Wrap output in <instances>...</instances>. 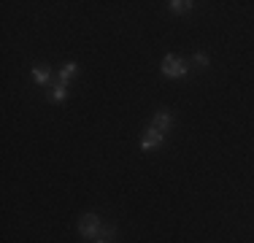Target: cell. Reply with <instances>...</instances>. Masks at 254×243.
Wrapping results in <instances>:
<instances>
[{"mask_svg": "<svg viewBox=\"0 0 254 243\" xmlns=\"http://www.w3.org/2000/svg\"><path fill=\"white\" fill-rule=\"evenodd\" d=\"M95 243H111V241H103V238H98V241H95Z\"/></svg>", "mask_w": 254, "mask_h": 243, "instance_id": "11", "label": "cell"}, {"mask_svg": "<svg viewBox=\"0 0 254 243\" xmlns=\"http://www.w3.org/2000/svg\"><path fill=\"white\" fill-rule=\"evenodd\" d=\"M162 76H168V78L187 76V62L181 57H176V54H168V57L162 60Z\"/></svg>", "mask_w": 254, "mask_h": 243, "instance_id": "2", "label": "cell"}, {"mask_svg": "<svg viewBox=\"0 0 254 243\" xmlns=\"http://www.w3.org/2000/svg\"><path fill=\"white\" fill-rule=\"evenodd\" d=\"M168 8H171L173 14H187V11H192V3H190V0H171Z\"/></svg>", "mask_w": 254, "mask_h": 243, "instance_id": "7", "label": "cell"}, {"mask_svg": "<svg viewBox=\"0 0 254 243\" xmlns=\"http://www.w3.org/2000/svg\"><path fill=\"white\" fill-rule=\"evenodd\" d=\"M100 216L98 214H84L81 219H78V233H81V238L92 241V238H100Z\"/></svg>", "mask_w": 254, "mask_h": 243, "instance_id": "1", "label": "cell"}, {"mask_svg": "<svg viewBox=\"0 0 254 243\" xmlns=\"http://www.w3.org/2000/svg\"><path fill=\"white\" fill-rule=\"evenodd\" d=\"M114 235H117V224H114V222H103L100 238H103V241H114Z\"/></svg>", "mask_w": 254, "mask_h": 243, "instance_id": "8", "label": "cell"}, {"mask_svg": "<svg viewBox=\"0 0 254 243\" xmlns=\"http://www.w3.org/2000/svg\"><path fill=\"white\" fill-rule=\"evenodd\" d=\"M162 132H157V130H152V127H149L146 130V135H143V141H141V149L143 151H154V149H160L162 146Z\"/></svg>", "mask_w": 254, "mask_h": 243, "instance_id": "4", "label": "cell"}, {"mask_svg": "<svg viewBox=\"0 0 254 243\" xmlns=\"http://www.w3.org/2000/svg\"><path fill=\"white\" fill-rule=\"evenodd\" d=\"M49 76H52V70H49V65H35L33 68V78H35V84H49Z\"/></svg>", "mask_w": 254, "mask_h": 243, "instance_id": "5", "label": "cell"}, {"mask_svg": "<svg viewBox=\"0 0 254 243\" xmlns=\"http://www.w3.org/2000/svg\"><path fill=\"white\" fill-rule=\"evenodd\" d=\"M65 97H68V87H65V84H57V87H54V92H52V100L63 103Z\"/></svg>", "mask_w": 254, "mask_h": 243, "instance_id": "9", "label": "cell"}, {"mask_svg": "<svg viewBox=\"0 0 254 243\" xmlns=\"http://www.w3.org/2000/svg\"><path fill=\"white\" fill-rule=\"evenodd\" d=\"M173 127V117H171V111H157L154 114V119H152V130H157V132H162V135H168V130Z\"/></svg>", "mask_w": 254, "mask_h": 243, "instance_id": "3", "label": "cell"}, {"mask_svg": "<svg viewBox=\"0 0 254 243\" xmlns=\"http://www.w3.org/2000/svg\"><path fill=\"white\" fill-rule=\"evenodd\" d=\"M76 70H78V65H76V62H68V65H63V70H60V84H68L70 78L76 76Z\"/></svg>", "mask_w": 254, "mask_h": 243, "instance_id": "6", "label": "cell"}, {"mask_svg": "<svg viewBox=\"0 0 254 243\" xmlns=\"http://www.w3.org/2000/svg\"><path fill=\"white\" fill-rule=\"evenodd\" d=\"M195 62L200 65V68H205V65H208V57H205L203 52H197V54H195Z\"/></svg>", "mask_w": 254, "mask_h": 243, "instance_id": "10", "label": "cell"}]
</instances>
